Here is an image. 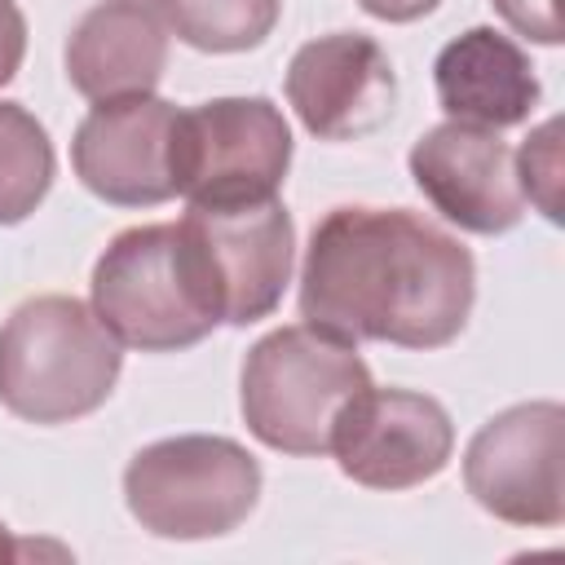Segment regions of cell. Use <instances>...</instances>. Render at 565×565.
Instances as JSON below:
<instances>
[{
  "mask_svg": "<svg viewBox=\"0 0 565 565\" xmlns=\"http://www.w3.org/2000/svg\"><path fill=\"white\" fill-rule=\"evenodd\" d=\"M472 300V252L411 207H331L305 247L300 318L353 344L441 349Z\"/></svg>",
  "mask_w": 565,
  "mask_h": 565,
  "instance_id": "1",
  "label": "cell"
},
{
  "mask_svg": "<svg viewBox=\"0 0 565 565\" xmlns=\"http://www.w3.org/2000/svg\"><path fill=\"white\" fill-rule=\"evenodd\" d=\"M119 366V340L75 296L22 300L0 327V406L26 424L93 415L110 397Z\"/></svg>",
  "mask_w": 565,
  "mask_h": 565,
  "instance_id": "2",
  "label": "cell"
},
{
  "mask_svg": "<svg viewBox=\"0 0 565 565\" xmlns=\"http://www.w3.org/2000/svg\"><path fill=\"white\" fill-rule=\"evenodd\" d=\"M371 388L358 344L313 322L260 335L243 358V419L282 455H327L344 406Z\"/></svg>",
  "mask_w": 565,
  "mask_h": 565,
  "instance_id": "3",
  "label": "cell"
},
{
  "mask_svg": "<svg viewBox=\"0 0 565 565\" xmlns=\"http://www.w3.org/2000/svg\"><path fill=\"white\" fill-rule=\"evenodd\" d=\"M93 313L141 353L190 349L221 322L181 221L132 225L106 243L93 265Z\"/></svg>",
  "mask_w": 565,
  "mask_h": 565,
  "instance_id": "4",
  "label": "cell"
},
{
  "mask_svg": "<svg viewBox=\"0 0 565 565\" xmlns=\"http://www.w3.org/2000/svg\"><path fill=\"white\" fill-rule=\"evenodd\" d=\"M260 499V463L234 437L185 433L141 446L124 468V503L159 539H216Z\"/></svg>",
  "mask_w": 565,
  "mask_h": 565,
  "instance_id": "5",
  "label": "cell"
},
{
  "mask_svg": "<svg viewBox=\"0 0 565 565\" xmlns=\"http://www.w3.org/2000/svg\"><path fill=\"white\" fill-rule=\"evenodd\" d=\"M291 163V128L269 97H212L177 110L172 185L190 203H243L278 194Z\"/></svg>",
  "mask_w": 565,
  "mask_h": 565,
  "instance_id": "6",
  "label": "cell"
},
{
  "mask_svg": "<svg viewBox=\"0 0 565 565\" xmlns=\"http://www.w3.org/2000/svg\"><path fill=\"white\" fill-rule=\"evenodd\" d=\"M181 230L203 265L221 322L247 327L278 309L296 260V230L278 194L243 203H190Z\"/></svg>",
  "mask_w": 565,
  "mask_h": 565,
  "instance_id": "7",
  "label": "cell"
},
{
  "mask_svg": "<svg viewBox=\"0 0 565 565\" xmlns=\"http://www.w3.org/2000/svg\"><path fill=\"white\" fill-rule=\"evenodd\" d=\"M468 494L508 525L565 521V411L521 402L486 419L463 450Z\"/></svg>",
  "mask_w": 565,
  "mask_h": 565,
  "instance_id": "8",
  "label": "cell"
},
{
  "mask_svg": "<svg viewBox=\"0 0 565 565\" xmlns=\"http://www.w3.org/2000/svg\"><path fill=\"white\" fill-rule=\"evenodd\" d=\"M450 450L455 424L446 406L415 388H362L331 433L340 472L371 490H411L437 477Z\"/></svg>",
  "mask_w": 565,
  "mask_h": 565,
  "instance_id": "9",
  "label": "cell"
},
{
  "mask_svg": "<svg viewBox=\"0 0 565 565\" xmlns=\"http://www.w3.org/2000/svg\"><path fill=\"white\" fill-rule=\"evenodd\" d=\"M172 124L177 106L137 93L97 102L71 141V163L84 190L115 207H154L177 194L172 185Z\"/></svg>",
  "mask_w": 565,
  "mask_h": 565,
  "instance_id": "10",
  "label": "cell"
},
{
  "mask_svg": "<svg viewBox=\"0 0 565 565\" xmlns=\"http://www.w3.org/2000/svg\"><path fill=\"white\" fill-rule=\"evenodd\" d=\"M411 177L419 194L468 234H508L525 216L516 154L494 128L437 124L411 146Z\"/></svg>",
  "mask_w": 565,
  "mask_h": 565,
  "instance_id": "11",
  "label": "cell"
},
{
  "mask_svg": "<svg viewBox=\"0 0 565 565\" xmlns=\"http://www.w3.org/2000/svg\"><path fill=\"white\" fill-rule=\"evenodd\" d=\"M287 102L313 137L353 141L393 115L397 75L371 35L335 31L296 49L287 66Z\"/></svg>",
  "mask_w": 565,
  "mask_h": 565,
  "instance_id": "12",
  "label": "cell"
},
{
  "mask_svg": "<svg viewBox=\"0 0 565 565\" xmlns=\"http://www.w3.org/2000/svg\"><path fill=\"white\" fill-rule=\"evenodd\" d=\"M168 66V26L146 0H102L66 35V79L88 102L154 93Z\"/></svg>",
  "mask_w": 565,
  "mask_h": 565,
  "instance_id": "13",
  "label": "cell"
},
{
  "mask_svg": "<svg viewBox=\"0 0 565 565\" xmlns=\"http://www.w3.org/2000/svg\"><path fill=\"white\" fill-rule=\"evenodd\" d=\"M437 102L455 124L512 128L539 106V75L516 40L494 26H468L433 62Z\"/></svg>",
  "mask_w": 565,
  "mask_h": 565,
  "instance_id": "14",
  "label": "cell"
},
{
  "mask_svg": "<svg viewBox=\"0 0 565 565\" xmlns=\"http://www.w3.org/2000/svg\"><path fill=\"white\" fill-rule=\"evenodd\" d=\"M53 185V141L22 102H0V225L26 221Z\"/></svg>",
  "mask_w": 565,
  "mask_h": 565,
  "instance_id": "15",
  "label": "cell"
},
{
  "mask_svg": "<svg viewBox=\"0 0 565 565\" xmlns=\"http://www.w3.org/2000/svg\"><path fill=\"white\" fill-rule=\"evenodd\" d=\"M163 26L203 53H243L265 44L282 0H154Z\"/></svg>",
  "mask_w": 565,
  "mask_h": 565,
  "instance_id": "16",
  "label": "cell"
},
{
  "mask_svg": "<svg viewBox=\"0 0 565 565\" xmlns=\"http://www.w3.org/2000/svg\"><path fill=\"white\" fill-rule=\"evenodd\" d=\"M516 181L547 221H561V119H547L525 137L516 154Z\"/></svg>",
  "mask_w": 565,
  "mask_h": 565,
  "instance_id": "17",
  "label": "cell"
},
{
  "mask_svg": "<svg viewBox=\"0 0 565 565\" xmlns=\"http://www.w3.org/2000/svg\"><path fill=\"white\" fill-rule=\"evenodd\" d=\"M499 9V18L534 40V44H561V18H556V0H490Z\"/></svg>",
  "mask_w": 565,
  "mask_h": 565,
  "instance_id": "18",
  "label": "cell"
},
{
  "mask_svg": "<svg viewBox=\"0 0 565 565\" xmlns=\"http://www.w3.org/2000/svg\"><path fill=\"white\" fill-rule=\"evenodd\" d=\"M26 53V18L13 0H0V88L18 75Z\"/></svg>",
  "mask_w": 565,
  "mask_h": 565,
  "instance_id": "19",
  "label": "cell"
},
{
  "mask_svg": "<svg viewBox=\"0 0 565 565\" xmlns=\"http://www.w3.org/2000/svg\"><path fill=\"white\" fill-rule=\"evenodd\" d=\"M371 18H384V22H415L424 13H433L441 0H358Z\"/></svg>",
  "mask_w": 565,
  "mask_h": 565,
  "instance_id": "20",
  "label": "cell"
},
{
  "mask_svg": "<svg viewBox=\"0 0 565 565\" xmlns=\"http://www.w3.org/2000/svg\"><path fill=\"white\" fill-rule=\"evenodd\" d=\"M18 552H22V547L9 539V530H4V521H0V561H9V556H18Z\"/></svg>",
  "mask_w": 565,
  "mask_h": 565,
  "instance_id": "21",
  "label": "cell"
}]
</instances>
